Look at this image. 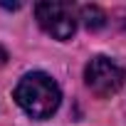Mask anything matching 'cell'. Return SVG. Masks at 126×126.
I'll return each mask as SVG.
<instances>
[{
  "mask_svg": "<svg viewBox=\"0 0 126 126\" xmlns=\"http://www.w3.org/2000/svg\"><path fill=\"white\" fill-rule=\"evenodd\" d=\"M84 82L99 99H106L124 87L126 72L121 64H116L109 57H94V59H89V64L84 69Z\"/></svg>",
  "mask_w": 126,
  "mask_h": 126,
  "instance_id": "2",
  "label": "cell"
},
{
  "mask_svg": "<svg viewBox=\"0 0 126 126\" xmlns=\"http://www.w3.org/2000/svg\"><path fill=\"white\" fill-rule=\"evenodd\" d=\"M59 99H62V92L57 82L45 72H30L15 87V101L32 119H49L57 111Z\"/></svg>",
  "mask_w": 126,
  "mask_h": 126,
  "instance_id": "1",
  "label": "cell"
},
{
  "mask_svg": "<svg viewBox=\"0 0 126 126\" xmlns=\"http://www.w3.org/2000/svg\"><path fill=\"white\" fill-rule=\"evenodd\" d=\"M79 17H82L84 27L92 30V32H96V30H101V27L106 25V13H104L99 5H84V8L79 10Z\"/></svg>",
  "mask_w": 126,
  "mask_h": 126,
  "instance_id": "4",
  "label": "cell"
},
{
  "mask_svg": "<svg viewBox=\"0 0 126 126\" xmlns=\"http://www.w3.org/2000/svg\"><path fill=\"white\" fill-rule=\"evenodd\" d=\"M35 15L40 27L54 40H69L77 30V10L69 3H37Z\"/></svg>",
  "mask_w": 126,
  "mask_h": 126,
  "instance_id": "3",
  "label": "cell"
}]
</instances>
